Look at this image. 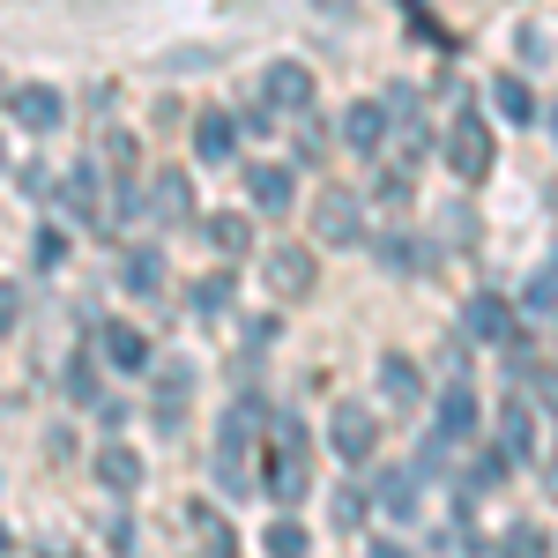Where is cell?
Listing matches in <instances>:
<instances>
[{
    "mask_svg": "<svg viewBox=\"0 0 558 558\" xmlns=\"http://www.w3.org/2000/svg\"><path fill=\"white\" fill-rule=\"evenodd\" d=\"M68 402H105V387H97V365H89V350H75V357H68Z\"/></svg>",
    "mask_w": 558,
    "mask_h": 558,
    "instance_id": "d4e9b609",
    "label": "cell"
},
{
    "mask_svg": "<svg viewBox=\"0 0 558 558\" xmlns=\"http://www.w3.org/2000/svg\"><path fill=\"white\" fill-rule=\"evenodd\" d=\"M343 134H350V149H387V134H395V112H387V97H357L350 105V120H343Z\"/></svg>",
    "mask_w": 558,
    "mask_h": 558,
    "instance_id": "9c48e42d",
    "label": "cell"
},
{
    "mask_svg": "<svg viewBox=\"0 0 558 558\" xmlns=\"http://www.w3.org/2000/svg\"><path fill=\"white\" fill-rule=\"evenodd\" d=\"M268 283H276V299H305L313 291V254L305 246H276L268 254Z\"/></svg>",
    "mask_w": 558,
    "mask_h": 558,
    "instance_id": "30bf717a",
    "label": "cell"
},
{
    "mask_svg": "<svg viewBox=\"0 0 558 558\" xmlns=\"http://www.w3.org/2000/svg\"><path fill=\"white\" fill-rule=\"evenodd\" d=\"M328 439H336V454H343V462H373V439H380V425H373V410H365V402H336Z\"/></svg>",
    "mask_w": 558,
    "mask_h": 558,
    "instance_id": "8992f818",
    "label": "cell"
},
{
    "mask_svg": "<svg viewBox=\"0 0 558 558\" xmlns=\"http://www.w3.org/2000/svg\"><path fill=\"white\" fill-rule=\"evenodd\" d=\"M268 417H276V410H268L260 395H246V402L223 417V432H216V484H223V492H246V447H254V432H268Z\"/></svg>",
    "mask_w": 558,
    "mask_h": 558,
    "instance_id": "6da1fadb",
    "label": "cell"
},
{
    "mask_svg": "<svg viewBox=\"0 0 558 558\" xmlns=\"http://www.w3.org/2000/svg\"><path fill=\"white\" fill-rule=\"evenodd\" d=\"M209 246H216L223 260H239L246 246H254V223H246V216H231V209H223V216H209Z\"/></svg>",
    "mask_w": 558,
    "mask_h": 558,
    "instance_id": "603a6c76",
    "label": "cell"
},
{
    "mask_svg": "<svg viewBox=\"0 0 558 558\" xmlns=\"http://www.w3.org/2000/svg\"><path fill=\"white\" fill-rule=\"evenodd\" d=\"M499 454H507V462L529 454V402H521V395H507V410H499Z\"/></svg>",
    "mask_w": 558,
    "mask_h": 558,
    "instance_id": "7402d4cb",
    "label": "cell"
},
{
    "mask_svg": "<svg viewBox=\"0 0 558 558\" xmlns=\"http://www.w3.org/2000/svg\"><path fill=\"white\" fill-rule=\"evenodd\" d=\"M105 165L120 172V186H134V134H105Z\"/></svg>",
    "mask_w": 558,
    "mask_h": 558,
    "instance_id": "83f0119b",
    "label": "cell"
},
{
    "mask_svg": "<svg viewBox=\"0 0 558 558\" xmlns=\"http://www.w3.org/2000/svg\"><path fill=\"white\" fill-rule=\"evenodd\" d=\"M120 283H128L134 299H157V283H165V254H157V246H128V260H120Z\"/></svg>",
    "mask_w": 558,
    "mask_h": 558,
    "instance_id": "5bb4252c",
    "label": "cell"
},
{
    "mask_svg": "<svg viewBox=\"0 0 558 558\" xmlns=\"http://www.w3.org/2000/svg\"><path fill=\"white\" fill-rule=\"evenodd\" d=\"M313 8H328V15H350V8H357V0H313Z\"/></svg>",
    "mask_w": 558,
    "mask_h": 558,
    "instance_id": "e575fe53",
    "label": "cell"
},
{
    "mask_svg": "<svg viewBox=\"0 0 558 558\" xmlns=\"http://www.w3.org/2000/svg\"><path fill=\"white\" fill-rule=\"evenodd\" d=\"M305 551H313V536L299 521H268V558H305Z\"/></svg>",
    "mask_w": 558,
    "mask_h": 558,
    "instance_id": "484cf974",
    "label": "cell"
},
{
    "mask_svg": "<svg viewBox=\"0 0 558 558\" xmlns=\"http://www.w3.org/2000/svg\"><path fill=\"white\" fill-rule=\"evenodd\" d=\"M276 336H283V328H276V313H254V320L239 328V343H246V357H260V350L276 343Z\"/></svg>",
    "mask_w": 558,
    "mask_h": 558,
    "instance_id": "f1b7e54d",
    "label": "cell"
},
{
    "mask_svg": "<svg viewBox=\"0 0 558 558\" xmlns=\"http://www.w3.org/2000/svg\"><path fill=\"white\" fill-rule=\"evenodd\" d=\"M521 38V60H544V52H551V45H544V31H536V23H529V31H514Z\"/></svg>",
    "mask_w": 558,
    "mask_h": 558,
    "instance_id": "d6a6232c",
    "label": "cell"
},
{
    "mask_svg": "<svg viewBox=\"0 0 558 558\" xmlns=\"http://www.w3.org/2000/svg\"><path fill=\"white\" fill-rule=\"evenodd\" d=\"M470 425H476V395L454 380L447 395H439V432H447V439H470Z\"/></svg>",
    "mask_w": 558,
    "mask_h": 558,
    "instance_id": "ffe728a7",
    "label": "cell"
},
{
    "mask_svg": "<svg viewBox=\"0 0 558 558\" xmlns=\"http://www.w3.org/2000/svg\"><path fill=\"white\" fill-rule=\"evenodd\" d=\"M492 105H499V120H514V128H529V120H536V97H529V83H521V75H499V83H492Z\"/></svg>",
    "mask_w": 558,
    "mask_h": 558,
    "instance_id": "44dd1931",
    "label": "cell"
},
{
    "mask_svg": "<svg viewBox=\"0 0 558 558\" xmlns=\"http://www.w3.org/2000/svg\"><path fill=\"white\" fill-rule=\"evenodd\" d=\"M260 97H268L276 112H305V105H313V68H299V60H276V68L260 75Z\"/></svg>",
    "mask_w": 558,
    "mask_h": 558,
    "instance_id": "ba28073f",
    "label": "cell"
},
{
    "mask_svg": "<svg viewBox=\"0 0 558 558\" xmlns=\"http://www.w3.org/2000/svg\"><path fill=\"white\" fill-rule=\"evenodd\" d=\"M97 476H105L112 492H134V484H142V454L112 439V447H97Z\"/></svg>",
    "mask_w": 558,
    "mask_h": 558,
    "instance_id": "d6986e66",
    "label": "cell"
},
{
    "mask_svg": "<svg viewBox=\"0 0 558 558\" xmlns=\"http://www.w3.org/2000/svg\"><path fill=\"white\" fill-rule=\"evenodd\" d=\"M186 395H194V365L172 357V365H165V380H157V425H165V432L186 417Z\"/></svg>",
    "mask_w": 558,
    "mask_h": 558,
    "instance_id": "7c38bea8",
    "label": "cell"
},
{
    "mask_svg": "<svg viewBox=\"0 0 558 558\" xmlns=\"http://www.w3.org/2000/svg\"><path fill=\"white\" fill-rule=\"evenodd\" d=\"M223 305H231V276H202V283H194V313H202V320H216Z\"/></svg>",
    "mask_w": 558,
    "mask_h": 558,
    "instance_id": "4316f807",
    "label": "cell"
},
{
    "mask_svg": "<svg viewBox=\"0 0 558 558\" xmlns=\"http://www.w3.org/2000/svg\"><path fill=\"white\" fill-rule=\"evenodd\" d=\"M97 209H105V202H97V172H89V165H83V172L68 179V194H60V216H75L83 231H97V223H105V216H97Z\"/></svg>",
    "mask_w": 558,
    "mask_h": 558,
    "instance_id": "9a60e30c",
    "label": "cell"
},
{
    "mask_svg": "<svg viewBox=\"0 0 558 558\" xmlns=\"http://www.w3.org/2000/svg\"><path fill=\"white\" fill-rule=\"evenodd\" d=\"M268 432H276V454H268V476H260V484H268L276 507H299L305 499V425L291 417V410H276Z\"/></svg>",
    "mask_w": 558,
    "mask_h": 558,
    "instance_id": "7a4b0ae2",
    "label": "cell"
},
{
    "mask_svg": "<svg viewBox=\"0 0 558 558\" xmlns=\"http://www.w3.org/2000/svg\"><path fill=\"white\" fill-rule=\"evenodd\" d=\"M447 165H454L462 179L492 172V128H484L476 112H454V128H447Z\"/></svg>",
    "mask_w": 558,
    "mask_h": 558,
    "instance_id": "277c9868",
    "label": "cell"
},
{
    "mask_svg": "<svg viewBox=\"0 0 558 558\" xmlns=\"http://www.w3.org/2000/svg\"><path fill=\"white\" fill-rule=\"evenodd\" d=\"M373 499L387 521H417V470H380L373 476Z\"/></svg>",
    "mask_w": 558,
    "mask_h": 558,
    "instance_id": "8fae6325",
    "label": "cell"
},
{
    "mask_svg": "<svg viewBox=\"0 0 558 558\" xmlns=\"http://www.w3.org/2000/svg\"><path fill=\"white\" fill-rule=\"evenodd\" d=\"M149 202H157L165 223H194V186H186V172H157L149 179Z\"/></svg>",
    "mask_w": 558,
    "mask_h": 558,
    "instance_id": "4fadbf2b",
    "label": "cell"
},
{
    "mask_svg": "<svg viewBox=\"0 0 558 558\" xmlns=\"http://www.w3.org/2000/svg\"><path fill=\"white\" fill-rule=\"evenodd\" d=\"M507 551H514V558H536V551H544V536H536V529H514V544H507Z\"/></svg>",
    "mask_w": 558,
    "mask_h": 558,
    "instance_id": "836d02e7",
    "label": "cell"
},
{
    "mask_svg": "<svg viewBox=\"0 0 558 558\" xmlns=\"http://www.w3.org/2000/svg\"><path fill=\"white\" fill-rule=\"evenodd\" d=\"M380 395H387V410H410L425 387H417V365L410 357H380Z\"/></svg>",
    "mask_w": 558,
    "mask_h": 558,
    "instance_id": "e0dca14e",
    "label": "cell"
},
{
    "mask_svg": "<svg viewBox=\"0 0 558 558\" xmlns=\"http://www.w3.org/2000/svg\"><path fill=\"white\" fill-rule=\"evenodd\" d=\"M246 194H254L268 216L291 209V172H283V165H254V172H246Z\"/></svg>",
    "mask_w": 558,
    "mask_h": 558,
    "instance_id": "ac0fdd59",
    "label": "cell"
},
{
    "mask_svg": "<svg viewBox=\"0 0 558 558\" xmlns=\"http://www.w3.org/2000/svg\"><path fill=\"white\" fill-rule=\"evenodd\" d=\"M15 194H31V202H38V194H45V165H15Z\"/></svg>",
    "mask_w": 558,
    "mask_h": 558,
    "instance_id": "4dcf8cb0",
    "label": "cell"
},
{
    "mask_svg": "<svg viewBox=\"0 0 558 558\" xmlns=\"http://www.w3.org/2000/svg\"><path fill=\"white\" fill-rule=\"evenodd\" d=\"M357 194H343V186H328L320 202H313V239H328V246H357Z\"/></svg>",
    "mask_w": 558,
    "mask_h": 558,
    "instance_id": "52a82bcc",
    "label": "cell"
},
{
    "mask_svg": "<svg viewBox=\"0 0 558 558\" xmlns=\"http://www.w3.org/2000/svg\"><path fill=\"white\" fill-rule=\"evenodd\" d=\"M231 120H223V112H202V120H194V149H202V157H209V165H223V157H231Z\"/></svg>",
    "mask_w": 558,
    "mask_h": 558,
    "instance_id": "cb8c5ba5",
    "label": "cell"
},
{
    "mask_svg": "<svg viewBox=\"0 0 558 558\" xmlns=\"http://www.w3.org/2000/svg\"><path fill=\"white\" fill-rule=\"evenodd\" d=\"M551 492H558V462H551Z\"/></svg>",
    "mask_w": 558,
    "mask_h": 558,
    "instance_id": "8d00e7d4",
    "label": "cell"
},
{
    "mask_svg": "<svg viewBox=\"0 0 558 558\" xmlns=\"http://www.w3.org/2000/svg\"><path fill=\"white\" fill-rule=\"evenodd\" d=\"M373 558H410V551H402V544H373Z\"/></svg>",
    "mask_w": 558,
    "mask_h": 558,
    "instance_id": "d590c367",
    "label": "cell"
},
{
    "mask_svg": "<svg viewBox=\"0 0 558 558\" xmlns=\"http://www.w3.org/2000/svg\"><path fill=\"white\" fill-rule=\"evenodd\" d=\"M202 544H209L216 558H231V529H223V521H209V514H202Z\"/></svg>",
    "mask_w": 558,
    "mask_h": 558,
    "instance_id": "f546056e",
    "label": "cell"
},
{
    "mask_svg": "<svg viewBox=\"0 0 558 558\" xmlns=\"http://www.w3.org/2000/svg\"><path fill=\"white\" fill-rule=\"evenodd\" d=\"M462 336H476V343H521V313L499 291H476L462 305Z\"/></svg>",
    "mask_w": 558,
    "mask_h": 558,
    "instance_id": "3957f363",
    "label": "cell"
},
{
    "mask_svg": "<svg viewBox=\"0 0 558 558\" xmlns=\"http://www.w3.org/2000/svg\"><path fill=\"white\" fill-rule=\"evenodd\" d=\"M105 357H112L120 373H142V365H149V336L128 328V320H112V328H105Z\"/></svg>",
    "mask_w": 558,
    "mask_h": 558,
    "instance_id": "2e32d148",
    "label": "cell"
},
{
    "mask_svg": "<svg viewBox=\"0 0 558 558\" xmlns=\"http://www.w3.org/2000/svg\"><path fill=\"white\" fill-rule=\"evenodd\" d=\"M38 260H45V268H60V260H68V239H60V231H38Z\"/></svg>",
    "mask_w": 558,
    "mask_h": 558,
    "instance_id": "1f68e13d",
    "label": "cell"
},
{
    "mask_svg": "<svg viewBox=\"0 0 558 558\" xmlns=\"http://www.w3.org/2000/svg\"><path fill=\"white\" fill-rule=\"evenodd\" d=\"M8 120H15L23 134H52L60 120H68V105H60L45 83H15L8 89Z\"/></svg>",
    "mask_w": 558,
    "mask_h": 558,
    "instance_id": "5b68a950",
    "label": "cell"
}]
</instances>
